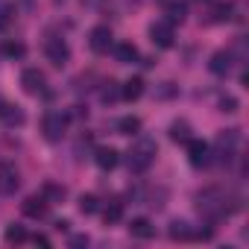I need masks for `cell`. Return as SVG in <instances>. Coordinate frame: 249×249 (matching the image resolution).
I'll use <instances>...</instances> for the list:
<instances>
[{
  "label": "cell",
  "instance_id": "obj_22",
  "mask_svg": "<svg viewBox=\"0 0 249 249\" xmlns=\"http://www.w3.org/2000/svg\"><path fill=\"white\" fill-rule=\"evenodd\" d=\"M170 237H173V240H191L194 231H191V226H188L185 220H173V223H170Z\"/></svg>",
  "mask_w": 249,
  "mask_h": 249
},
{
  "label": "cell",
  "instance_id": "obj_4",
  "mask_svg": "<svg viewBox=\"0 0 249 249\" xmlns=\"http://www.w3.org/2000/svg\"><path fill=\"white\" fill-rule=\"evenodd\" d=\"M21 188V173L12 161H0V194H15Z\"/></svg>",
  "mask_w": 249,
  "mask_h": 249
},
{
  "label": "cell",
  "instance_id": "obj_25",
  "mask_svg": "<svg viewBox=\"0 0 249 249\" xmlns=\"http://www.w3.org/2000/svg\"><path fill=\"white\" fill-rule=\"evenodd\" d=\"M79 211H82V214H97V211H100V199H97L94 194H82V196H79Z\"/></svg>",
  "mask_w": 249,
  "mask_h": 249
},
{
  "label": "cell",
  "instance_id": "obj_10",
  "mask_svg": "<svg viewBox=\"0 0 249 249\" xmlns=\"http://www.w3.org/2000/svg\"><path fill=\"white\" fill-rule=\"evenodd\" d=\"M94 161H97L100 170H114L117 161H120V153H117L114 147H100V150L94 153Z\"/></svg>",
  "mask_w": 249,
  "mask_h": 249
},
{
  "label": "cell",
  "instance_id": "obj_17",
  "mask_svg": "<svg viewBox=\"0 0 249 249\" xmlns=\"http://www.w3.org/2000/svg\"><path fill=\"white\" fill-rule=\"evenodd\" d=\"M164 12H167L170 24H182V21L188 18V6L182 3V0H167V6H164Z\"/></svg>",
  "mask_w": 249,
  "mask_h": 249
},
{
  "label": "cell",
  "instance_id": "obj_24",
  "mask_svg": "<svg viewBox=\"0 0 249 249\" xmlns=\"http://www.w3.org/2000/svg\"><path fill=\"white\" fill-rule=\"evenodd\" d=\"M3 237H6V243H27V237H30V234H27V229H24V226L12 223V226H6V234H3Z\"/></svg>",
  "mask_w": 249,
  "mask_h": 249
},
{
  "label": "cell",
  "instance_id": "obj_6",
  "mask_svg": "<svg viewBox=\"0 0 249 249\" xmlns=\"http://www.w3.org/2000/svg\"><path fill=\"white\" fill-rule=\"evenodd\" d=\"M21 85H24L27 94H41V91L47 88V76H44L38 68H27V71L21 73Z\"/></svg>",
  "mask_w": 249,
  "mask_h": 249
},
{
  "label": "cell",
  "instance_id": "obj_8",
  "mask_svg": "<svg viewBox=\"0 0 249 249\" xmlns=\"http://www.w3.org/2000/svg\"><path fill=\"white\" fill-rule=\"evenodd\" d=\"M88 44H91L94 53H106L111 47V30L108 27H94L91 36H88Z\"/></svg>",
  "mask_w": 249,
  "mask_h": 249
},
{
  "label": "cell",
  "instance_id": "obj_27",
  "mask_svg": "<svg viewBox=\"0 0 249 249\" xmlns=\"http://www.w3.org/2000/svg\"><path fill=\"white\" fill-rule=\"evenodd\" d=\"M100 97H103L106 103H114V100H120V88H117L114 82H106V88L100 91Z\"/></svg>",
  "mask_w": 249,
  "mask_h": 249
},
{
  "label": "cell",
  "instance_id": "obj_19",
  "mask_svg": "<svg viewBox=\"0 0 249 249\" xmlns=\"http://www.w3.org/2000/svg\"><path fill=\"white\" fill-rule=\"evenodd\" d=\"M188 138H191V123H188V120H176L173 126H170V141L185 144Z\"/></svg>",
  "mask_w": 249,
  "mask_h": 249
},
{
  "label": "cell",
  "instance_id": "obj_16",
  "mask_svg": "<svg viewBox=\"0 0 249 249\" xmlns=\"http://www.w3.org/2000/svg\"><path fill=\"white\" fill-rule=\"evenodd\" d=\"M114 56H117L120 65H132V62L138 59V47H135L132 41H123V44L114 47Z\"/></svg>",
  "mask_w": 249,
  "mask_h": 249
},
{
  "label": "cell",
  "instance_id": "obj_30",
  "mask_svg": "<svg viewBox=\"0 0 249 249\" xmlns=\"http://www.w3.org/2000/svg\"><path fill=\"white\" fill-rule=\"evenodd\" d=\"M71 246H88V237L85 234H73L71 237Z\"/></svg>",
  "mask_w": 249,
  "mask_h": 249
},
{
  "label": "cell",
  "instance_id": "obj_20",
  "mask_svg": "<svg viewBox=\"0 0 249 249\" xmlns=\"http://www.w3.org/2000/svg\"><path fill=\"white\" fill-rule=\"evenodd\" d=\"M231 12H234V3H214L211 6V21L226 24V21H231Z\"/></svg>",
  "mask_w": 249,
  "mask_h": 249
},
{
  "label": "cell",
  "instance_id": "obj_1",
  "mask_svg": "<svg viewBox=\"0 0 249 249\" xmlns=\"http://www.w3.org/2000/svg\"><path fill=\"white\" fill-rule=\"evenodd\" d=\"M153 159H156V141H150V138H141V141L132 144V150L126 153V164H129L132 173H144V170L153 164Z\"/></svg>",
  "mask_w": 249,
  "mask_h": 249
},
{
  "label": "cell",
  "instance_id": "obj_13",
  "mask_svg": "<svg viewBox=\"0 0 249 249\" xmlns=\"http://www.w3.org/2000/svg\"><path fill=\"white\" fill-rule=\"evenodd\" d=\"M208 68H211V73H229L231 71V53L229 50H217L214 56H211V62H208Z\"/></svg>",
  "mask_w": 249,
  "mask_h": 249
},
{
  "label": "cell",
  "instance_id": "obj_15",
  "mask_svg": "<svg viewBox=\"0 0 249 249\" xmlns=\"http://www.w3.org/2000/svg\"><path fill=\"white\" fill-rule=\"evenodd\" d=\"M237 141H240L237 129H226V132H220V138H217V147H220V153H223L226 159H231V150L237 147Z\"/></svg>",
  "mask_w": 249,
  "mask_h": 249
},
{
  "label": "cell",
  "instance_id": "obj_14",
  "mask_svg": "<svg viewBox=\"0 0 249 249\" xmlns=\"http://www.w3.org/2000/svg\"><path fill=\"white\" fill-rule=\"evenodd\" d=\"M141 94H144V79L141 76H132V79H126L120 85V97L123 100H138Z\"/></svg>",
  "mask_w": 249,
  "mask_h": 249
},
{
  "label": "cell",
  "instance_id": "obj_26",
  "mask_svg": "<svg viewBox=\"0 0 249 249\" xmlns=\"http://www.w3.org/2000/svg\"><path fill=\"white\" fill-rule=\"evenodd\" d=\"M3 53H6L9 59H24V56H27V47H24L21 41H6V44H3Z\"/></svg>",
  "mask_w": 249,
  "mask_h": 249
},
{
  "label": "cell",
  "instance_id": "obj_31",
  "mask_svg": "<svg viewBox=\"0 0 249 249\" xmlns=\"http://www.w3.org/2000/svg\"><path fill=\"white\" fill-rule=\"evenodd\" d=\"M68 226H71L68 220H56V229H59V231H68Z\"/></svg>",
  "mask_w": 249,
  "mask_h": 249
},
{
  "label": "cell",
  "instance_id": "obj_3",
  "mask_svg": "<svg viewBox=\"0 0 249 249\" xmlns=\"http://www.w3.org/2000/svg\"><path fill=\"white\" fill-rule=\"evenodd\" d=\"M44 56H47L50 65L62 68V65H68V59H71V47H68L62 38H47V44H44Z\"/></svg>",
  "mask_w": 249,
  "mask_h": 249
},
{
  "label": "cell",
  "instance_id": "obj_29",
  "mask_svg": "<svg viewBox=\"0 0 249 249\" xmlns=\"http://www.w3.org/2000/svg\"><path fill=\"white\" fill-rule=\"evenodd\" d=\"M33 243L36 246H50V237L47 234H33Z\"/></svg>",
  "mask_w": 249,
  "mask_h": 249
},
{
  "label": "cell",
  "instance_id": "obj_9",
  "mask_svg": "<svg viewBox=\"0 0 249 249\" xmlns=\"http://www.w3.org/2000/svg\"><path fill=\"white\" fill-rule=\"evenodd\" d=\"M47 199L44 196H27L24 202H21V211L27 214V217H33V220H41L44 214H47Z\"/></svg>",
  "mask_w": 249,
  "mask_h": 249
},
{
  "label": "cell",
  "instance_id": "obj_7",
  "mask_svg": "<svg viewBox=\"0 0 249 249\" xmlns=\"http://www.w3.org/2000/svg\"><path fill=\"white\" fill-rule=\"evenodd\" d=\"M150 41L156 47H161V50L173 47V30H170V24H153L150 27Z\"/></svg>",
  "mask_w": 249,
  "mask_h": 249
},
{
  "label": "cell",
  "instance_id": "obj_28",
  "mask_svg": "<svg viewBox=\"0 0 249 249\" xmlns=\"http://www.w3.org/2000/svg\"><path fill=\"white\" fill-rule=\"evenodd\" d=\"M220 111L234 114V111H237V100H234V97H223V100H220Z\"/></svg>",
  "mask_w": 249,
  "mask_h": 249
},
{
  "label": "cell",
  "instance_id": "obj_5",
  "mask_svg": "<svg viewBox=\"0 0 249 249\" xmlns=\"http://www.w3.org/2000/svg\"><path fill=\"white\" fill-rule=\"evenodd\" d=\"M185 144H188V159H191L194 167H205V164L211 161V147H208L205 141H199V138H188Z\"/></svg>",
  "mask_w": 249,
  "mask_h": 249
},
{
  "label": "cell",
  "instance_id": "obj_12",
  "mask_svg": "<svg viewBox=\"0 0 249 249\" xmlns=\"http://www.w3.org/2000/svg\"><path fill=\"white\" fill-rule=\"evenodd\" d=\"M0 120L6 123V126H24V111L18 106H9V103H0Z\"/></svg>",
  "mask_w": 249,
  "mask_h": 249
},
{
  "label": "cell",
  "instance_id": "obj_21",
  "mask_svg": "<svg viewBox=\"0 0 249 249\" xmlns=\"http://www.w3.org/2000/svg\"><path fill=\"white\" fill-rule=\"evenodd\" d=\"M103 220H106V226H111V223H120V220H123V202L111 199V202L103 208Z\"/></svg>",
  "mask_w": 249,
  "mask_h": 249
},
{
  "label": "cell",
  "instance_id": "obj_23",
  "mask_svg": "<svg viewBox=\"0 0 249 249\" xmlns=\"http://www.w3.org/2000/svg\"><path fill=\"white\" fill-rule=\"evenodd\" d=\"M41 196H44L47 202H62V199L68 196V191H65L62 185H53V182H47V185H44V191H41Z\"/></svg>",
  "mask_w": 249,
  "mask_h": 249
},
{
  "label": "cell",
  "instance_id": "obj_18",
  "mask_svg": "<svg viewBox=\"0 0 249 249\" xmlns=\"http://www.w3.org/2000/svg\"><path fill=\"white\" fill-rule=\"evenodd\" d=\"M138 129H141V117H135V114H126V117L117 120V132L120 135H138Z\"/></svg>",
  "mask_w": 249,
  "mask_h": 249
},
{
  "label": "cell",
  "instance_id": "obj_11",
  "mask_svg": "<svg viewBox=\"0 0 249 249\" xmlns=\"http://www.w3.org/2000/svg\"><path fill=\"white\" fill-rule=\"evenodd\" d=\"M129 234L138 237V240H150V237L156 234V226H153L147 217H135V220L129 223Z\"/></svg>",
  "mask_w": 249,
  "mask_h": 249
},
{
  "label": "cell",
  "instance_id": "obj_2",
  "mask_svg": "<svg viewBox=\"0 0 249 249\" xmlns=\"http://www.w3.org/2000/svg\"><path fill=\"white\" fill-rule=\"evenodd\" d=\"M41 132L47 141H62L65 132H68V114L62 111H50L44 120H41Z\"/></svg>",
  "mask_w": 249,
  "mask_h": 249
}]
</instances>
